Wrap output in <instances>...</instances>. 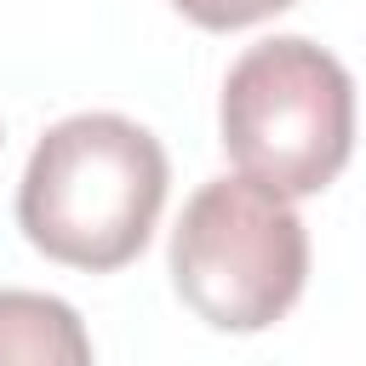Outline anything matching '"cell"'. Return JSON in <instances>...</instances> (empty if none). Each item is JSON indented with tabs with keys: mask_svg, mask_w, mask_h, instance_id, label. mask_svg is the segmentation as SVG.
I'll return each mask as SVG.
<instances>
[{
	"mask_svg": "<svg viewBox=\"0 0 366 366\" xmlns=\"http://www.w3.org/2000/svg\"><path fill=\"white\" fill-rule=\"evenodd\" d=\"M166 183V149L149 126L103 109L69 114L29 154L17 223L51 263L109 274L149 246Z\"/></svg>",
	"mask_w": 366,
	"mask_h": 366,
	"instance_id": "1",
	"label": "cell"
},
{
	"mask_svg": "<svg viewBox=\"0 0 366 366\" xmlns=\"http://www.w3.org/2000/svg\"><path fill=\"white\" fill-rule=\"evenodd\" d=\"M217 126L240 177L286 200L320 194L355 149V80L326 46L274 34L229 69Z\"/></svg>",
	"mask_w": 366,
	"mask_h": 366,
	"instance_id": "2",
	"label": "cell"
},
{
	"mask_svg": "<svg viewBox=\"0 0 366 366\" xmlns=\"http://www.w3.org/2000/svg\"><path fill=\"white\" fill-rule=\"evenodd\" d=\"M172 280L206 326L263 332L309 280L303 217L252 177H212L172 229Z\"/></svg>",
	"mask_w": 366,
	"mask_h": 366,
	"instance_id": "3",
	"label": "cell"
},
{
	"mask_svg": "<svg viewBox=\"0 0 366 366\" xmlns=\"http://www.w3.org/2000/svg\"><path fill=\"white\" fill-rule=\"evenodd\" d=\"M0 366H92L86 320L51 292H0Z\"/></svg>",
	"mask_w": 366,
	"mask_h": 366,
	"instance_id": "4",
	"label": "cell"
},
{
	"mask_svg": "<svg viewBox=\"0 0 366 366\" xmlns=\"http://www.w3.org/2000/svg\"><path fill=\"white\" fill-rule=\"evenodd\" d=\"M189 23H200V29H246V23H263V17H274V11H286V6H297V0H172Z\"/></svg>",
	"mask_w": 366,
	"mask_h": 366,
	"instance_id": "5",
	"label": "cell"
}]
</instances>
